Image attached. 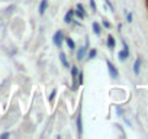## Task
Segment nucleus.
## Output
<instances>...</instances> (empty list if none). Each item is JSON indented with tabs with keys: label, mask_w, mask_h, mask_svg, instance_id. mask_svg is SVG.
Returning a JSON list of instances; mask_svg holds the SVG:
<instances>
[{
	"label": "nucleus",
	"mask_w": 148,
	"mask_h": 139,
	"mask_svg": "<svg viewBox=\"0 0 148 139\" xmlns=\"http://www.w3.org/2000/svg\"><path fill=\"white\" fill-rule=\"evenodd\" d=\"M71 76H73V78H76L79 76V68L77 67H73L71 68Z\"/></svg>",
	"instance_id": "nucleus-14"
},
{
	"label": "nucleus",
	"mask_w": 148,
	"mask_h": 139,
	"mask_svg": "<svg viewBox=\"0 0 148 139\" xmlns=\"http://www.w3.org/2000/svg\"><path fill=\"white\" fill-rule=\"evenodd\" d=\"M55 94H57V91L54 90V91L51 93V96H49V102H52V100H54V97H55Z\"/></svg>",
	"instance_id": "nucleus-17"
},
{
	"label": "nucleus",
	"mask_w": 148,
	"mask_h": 139,
	"mask_svg": "<svg viewBox=\"0 0 148 139\" xmlns=\"http://www.w3.org/2000/svg\"><path fill=\"white\" fill-rule=\"evenodd\" d=\"M115 44H116V42H115V38H113L112 35H109V36H108V46H109L110 49H113V48H115Z\"/></svg>",
	"instance_id": "nucleus-9"
},
{
	"label": "nucleus",
	"mask_w": 148,
	"mask_h": 139,
	"mask_svg": "<svg viewBox=\"0 0 148 139\" xmlns=\"http://www.w3.org/2000/svg\"><path fill=\"white\" fill-rule=\"evenodd\" d=\"M126 19H128V22H132V15L128 13V15H126Z\"/></svg>",
	"instance_id": "nucleus-18"
},
{
	"label": "nucleus",
	"mask_w": 148,
	"mask_h": 139,
	"mask_svg": "<svg viewBox=\"0 0 148 139\" xmlns=\"http://www.w3.org/2000/svg\"><path fill=\"white\" fill-rule=\"evenodd\" d=\"M147 2H148V0H147Z\"/></svg>",
	"instance_id": "nucleus-22"
},
{
	"label": "nucleus",
	"mask_w": 148,
	"mask_h": 139,
	"mask_svg": "<svg viewBox=\"0 0 148 139\" xmlns=\"http://www.w3.org/2000/svg\"><path fill=\"white\" fill-rule=\"evenodd\" d=\"M108 68H109V74H110V77L112 78H118V70H116V67L110 62V61H108Z\"/></svg>",
	"instance_id": "nucleus-2"
},
{
	"label": "nucleus",
	"mask_w": 148,
	"mask_h": 139,
	"mask_svg": "<svg viewBox=\"0 0 148 139\" xmlns=\"http://www.w3.org/2000/svg\"><path fill=\"white\" fill-rule=\"evenodd\" d=\"M141 62H142V61H141V58H136V59H135V62H134V73H135L136 76L139 74V68H141Z\"/></svg>",
	"instance_id": "nucleus-5"
},
{
	"label": "nucleus",
	"mask_w": 148,
	"mask_h": 139,
	"mask_svg": "<svg viewBox=\"0 0 148 139\" xmlns=\"http://www.w3.org/2000/svg\"><path fill=\"white\" fill-rule=\"evenodd\" d=\"M103 25H105V28H110V23L108 20H103Z\"/></svg>",
	"instance_id": "nucleus-19"
},
{
	"label": "nucleus",
	"mask_w": 148,
	"mask_h": 139,
	"mask_svg": "<svg viewBox=\"0 0 148 139\" xmlns=\"http://www.w3.org/2000/svg\"><path fill=\"white\" fill-rule=\"evenodd\" d=\"M90 6H92L93 12H96V3H95V0H90Z\"/></svg>",
	"instance_id": "nucleus-16"
},
{
	"label": "nucleus",
	"mask_w": 148,
	"mask_h": 139,
	"mask_svg": "<svg viewBox=\"0 0 148 139\" xmlns=\"http://www.w3.org/2000/svg\"><path fill=\"white\" fill-rule=\"evenodd\" d=\"M0 138H2V139H6V138H9V133H3Z\"/></svg>",
	"instance_id": "nucleus-21"
},
{
	"label": "nucleus",
	"mask_w": 148,
	"mask_h": 139,
	"mask_svg": "<svg viewBox=\"0 0 148 139\" xmlns=\"http://www.w3.org/2000/svg\"><path fill=\"white\" fill-rule=\"evenodd\" d=\"M74 13H76L80 19H83L86 15H84V7H83V5H77V12H74Z\"/></svg>",
	"instance_id": "nucleus-6"
},
{
	"label": "nucleus",
	"mask_w": 148,
	"mask_h": 139,
	"mask_svg": "<svg viewBox=\"0 0 148 139\" xmlns=\"http://www.w3.org/2000/svg\"><path fill=\"white\" fill-rule=\"evenodd\" d=\"M92 28H93V32H95L96 35H100V26H99L97 22H95V23L92 25Z\"/></svg>",
	"instance_id": "nucleus-12"
},
{
	"label": "nucleus",
	"mask_w": 148,
	"mask_h": 139,
	"mask_svg": "<svg viewBox=\"0 0 148 139\" xmlns=\"http://www.w3.org/2000/svg\"><path fill=\"white\" fill-rule=\"evenodd\" d=\"M73 16H74V10H68V12H67V15L64 16L65 23H73Z\"/></svg>",
	"instance_id": "nucleus-7"
},
{
	"label": "nucleus",
	"mask_w": 148,
	"mask_h": 139,
	"mask_svg": "<svg viewBox=\"0 0 148 139\" xmlns=\"http://www.w3.org/2000/svg\"><path fill=\"white\" fill-rule=\"evenodd\" d=\"M106 3H108V6H109V7H110V10H113V6H112V3H110V2H109V0H106Z\"/></svg>",
	"instance_id": "nucleus-20"
},
{
	"label": "nucleus",
	"mask_w": 148,
	"mask_h": 139,
	"mask_svg": "<svg viewBox=\"0 0 148 139\" xmlns=\"http://www.w3.org/2000/svg\"><path fill=\"white\" fill-rule=\"evenodd\" d=\"M65 42H67V45H68L70 49H74V48H76V44H74V41H73L71 38H65Z\"/></svg>",
	"instance_id": "nucleus-11"
},
{
	"label": "nucleus",
	"mask_w": 148,
	"mask_h": 139,
	"mask_svg": "<svg viewBox=\"0 0 148 139\" xmlns=\"http://www.w3.org/2000/svg\"><path fill=\"white\" fill-rule=\"evenodd\" d=\"M96 55H97V51H96V49H90V52H89V58L92 59V58H95Z\"/></svg>",
	"instance_id": "nucleus-15"
},
{
	"label": "nucleus",
	"mask_w": 148,
	"mask_h": 139,
	"mask_svg": "<svg viewBox=\"0 0 148 139\" xmlns=\"http://www.w3.org/2000/svg\"><path fill=\"white\" fill-rule=\"evenodd\" d=\"M60 59H61V62H62V65H64V67H68V61H67V57H65V54H64V52H61V54H60Z\"/></svg>",
	"instance_id": "nucleus-10"
},
{
	"label": "nucleus",
	"mask_w": 148,
	"mask_h": 139,
	"mask_svg": "<svg viewBox=\"0 0 148 139\" xmlns=\"http://www.w3.org/2000/svg\"><path fill=\"white\" fill-rule=\"evenodd\" d=\"M128 55H129V49H128L126 42H123V51H121V52L118 54V57H119V59H121V61H125V59L128 58Z\"/></svg>",
	"instance_id": "nucleus-3"
},
{
	"label": "nucleus",
	"mask_w": 148,
	"mask_h": 139,
	"mask_svg": "<svg viewBox=\"0 0 148 139\" xmlns=\"http://www.w3.org/2000/svg\"><path fill=\"white\" fill-rule=\"evenodd\" d=\"M77 129H79V133H82V130H83V123H82V116L79 114V117H77Z\"/></svg>",
	"instance_id": "nucleus-13"
},
{
	"label": "nucleus",
	"mask_w": 148,
	"mask_h": 139,
	"mask_svg": "<svg viewBox=\"0 0 148 139\" xmlns=\"http://www.w3.org/2000/svg\"><path fill=\"white\" fill-rule=\"evenodd\" d=\"M47 7H48V0H42L41 5H39V15H44Z\"/></svg>",
	"instance_id": "nucleus-8"
},
{
	"label": "nucleus",
	"mask_w": 148,
	"mask_h": 139,
	"mask_svg": "<svg viewBox=\"0 0 148 139\" xmlns=\"http://www.w3.org/2000/svg\"><path fill=\"white\" fill-rule=\"evenodd\" d=\"M87 46H89V41H86V46H82V48L77 51V59H79V61L84 58V55H86V52H87Z\"/></svg>",
	"instance_id": "nucleus-4"
},
{
	"label": "nucleus",
	"mask_w": 148,
	"mask_h": 139,
	"mask_svg": "<svg viewBox=\"0 0 148 139\" xmlns=\"http://www.w3.org/2000/svg\"><path fill=\"white\" fill-rule=\"evenodd\" d=\"M62 39H64V33H62V31H57L55 35H54V44H55L57 46H61Z\"/></svg>",
	"instance_id": "nucleus-1"
}]
</instances>
